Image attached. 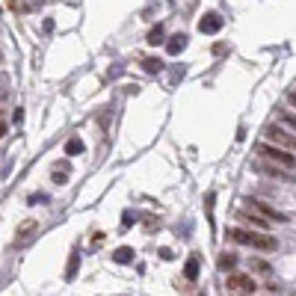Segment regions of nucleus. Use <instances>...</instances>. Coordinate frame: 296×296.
<instances>
[{
  "instance_id": "17",
  "label": "nucleus",
  "mask_w": 296,
  "mask_h": 296,
  "mask_svg": "<svg viewBox=\"0 0 296 296\" xmlns=\"http://www.w3.org/2000/svg\"><path fill=\"white\" fill-rule=\"evenodd\" d=\"M142 65H145V71H148V74H157V71H160V68H163V62H160V59H157V56H148V59H145V62H142Z\"/></svg>"
},
{
  "instance_id": "6",
  "label": "nucleus",
  "mask_w": 296,
  "mask_h": 296,
  "mask_svg": "<svg viewBox=\"0 0 296 296\" xmlns=\"http://www.w3.org/2000/svg\"><path fill=\"white\" fill-rule=\"evenodd\" d=\"M261 175H270V178H282V181H294V172H288V169H282V166H276V163H267V160H258V163H252Z\"/></svg>"
},
{
  "instance_id": "2",
  "label": "nucleus",
  "mask_w": 296,
  "mask_h": 296,
  "mask_svg": "<svg viewBox=\"0 0 296 296\" xmlns=\"http://www.w3.org/2000/svg\"><path fill=\"white\" fill-rule=\"evenodd\" d=\"M255 151H258L261 160L276 163V166H282V169H288V172H296V154H294V151H285V148L270 145V142H258Z\"/></svg>"
},
{
  "instance_id": "19",
  "label": "nucleus",
  "mask_w": 296,
  "mask_h": 296,
  "mask_svg": "<svg viewBox=\"0 0 296 296\" xmlns=\"http://www.w3.org/2000/svg\"><path fill=\"white\" fill-rule=\"evenodd\" d=\"M77 264H80V258H77V255H71V264H68V273H65V282H74V273H77Z\"/></svg>"
},
{
  "instance_id": "12",
  "label": "nucleus",
  "mask_w": 296,
  "mask_h": 296,
  "mask_svg": "<svg viewBox=\"0 0 296 296\" xmlns=\"http://www.w3.org/2000/svg\"><path fill=\"white\" fill-rule=\"evenodd\" d=\"M276 116H279V125H282V127H288L291 133H296V113H291V110H279Z\"/></svg>"
},
{
  "instance_id": "8",
  "label": "nucleus",
  "mask_w": 296,
  "mask_h": 296,
  "mask_svg": "<svg viewBox=\"0 0 296 296\" xmlns=\"http://www.w3.org/2000/svg\"><path fill=\"white\" fill-rule=\"evenodd\" d=\"M222 24H225V21H222L216 12H208V15H202V21H199V30L208 36V33H219V30H222Z\"/></svg>"
},
{
  "instance_id": "14",
  "label": "nucleus",
  "mask_w": 296,
  "mask_h": 296,
  "mask_svg": "<svg viewBox=\"0 0 296 296\" xmlns=\"http://www.w3.org/2000/svg\"><path fill=\"white\" fill-rule=\"evenodd\" d=\"M184 276H187V282H196V279H199V258H196V255L187 261V267H184Z\"/></svg>"
},
{
  "instance_id": "20",
  "label": "nucleus",
  "mask_w": 296,
  "mask_h": 296,
  "mask_svg": "<svg viewBox=\"0 0 296 296\" xmlns=\"http://www.w3.org/2000/svg\"><path fill=\"white\" fill-rule=\"evenodd\" d=\"M288 104L296 110V89H291V92H288Z\"/></svg>"
},
{
  "instance_id": "11",
  "label": "nucleus",
  "mask_w": 296,
  "mask_h": 296,
  "mask_svg": "<svg viewBox=\"0 0 296 296\" xmlns=\"http://www.w3.org/2000/svg\"><path fill=\"white\" fill-rule=\"evenodd\" d=\"M163 39H166V30H163L160 24H154V27L148 30V36H145V42H148L151 47H157V44H163Z\"/></svg>"
},
{
  "instance_id": "18",
  "label": "nucleus",
  "mask_w": 296,
  "mask_h": 296,
  "mask_svg": "<svg viewBox=\"0 0 296 296\" xmlns=\"http://www.w3.org/2000/svg\"><path fill=\"white\" fill-rule=\"evenodd\" d=\"M219 267H222V270H231V267H237V255H231V252H225V255L219 258Z\"/></svg>"
},
{
  "instance_id": "21",
  "label": "nucleus",
  "mask_w": 296,
  "mask_h": 296,
  "mask_svg": "<svg viewBox=\"0 0 296 296\" xmlns=\"http://www.w3.org/2000/svg\"><path fill=\"white\" fill-rule=\"evenodd\" d=\"M3 136H6V125L0 122V139H3Z\"/></svg>"
},
{
  "instance_id": "4",
  "label": "nucleus",
  "mask_w": 296,
  "mask_h": 296,
  "mask_svg": "<svg viewBox=\"0 0 296 296\" xmlns=\"http://www.w3.org/2000/svg\"><path fill=\"white\" fill-rule=\"evenodd\" d=\"M243 208H255L264 219H270V222H288V213H282V211H276V208H270L267 202H258V199H246V205Z\"/></svg>"
},
{
  "instance_id": "3",
  "label": "nucleus",
  "mask_w": 296,
  "mask_h": 296,
  "mask_svg": "<svg viewBox=\"0 0 296 296\" xmlns=\"http://www.w3.org/2000/svg\"><path fill=\"white\" fill-rule=\"evenodd\" d=\"M264 136H267L270 145H279V148H285V151H296V133H291V130L282 127V125H270V127L264 130Z\"/></svg>"
},
{
  "instance_id": "9",
  "label": "nucleus",
  "mask_w": 296,
  "mask_h": 296,
  "mask_svg": "<svg viewBox=\"0 0 296 296\" xmlns=\"http://www.w3.org/2000/svg\"><path fill=\"white\" fill-rule=\"evenodd\" d=\"M36 228H39V225H36V219H24V222L18 225V231H15V240H12V243H15V246H24V243L36 234Z\"/></svg>"
},
{
  "instance_id": "16",
  "label": "nucleus",
  "mask_w": 296,
  "mask_h": 296,
  "mask_svg": "<svg viewBox=\"0 0 296 296\" xmlns=\"http://www.w3.org/2000/svg\"><path fill=\"white\" fill-rule=\"evenodd\" d=\"M252 270L261 273V276H270V273H273V267H270L267 261H261V258H252Z\"/></svg>"
},
{
  "instance_id": "10",
  "label": "nucleus",
  "mask_w": 296,
  "mask_h": 296,
  "mask_svg": "<svg viewBox=\"0 0 296 296\" xmlns=\"http://www.w3.org/2000/svg\"><path fill=\"white\" fill-rule=\"evenodd\" d=\"M184 47H187V36H184V33H178V36H172V39L166 42V53H172V56H178Z\"/></svg>"
},
{
  "instance_id": "5",
  "label": "nucleus",
  "mask_w": 296,
  "mask_h": 296,
  "mask_svg": "<svg viewBox=\"0 0 296 296\" xmlns=\"http://www.w3.org/2000/svg\"><path fill=\"white\" fill-rule=\"evenodd\" d=\"M225 285H228V291H234V294H255V288H258L255 279H249V276H243V273L228 276Z\"/></svg>"
},
{
  "instance_id": "13",
  "label": "nucleus",
  "mask_w": 296,
  "mask_h": 296,
  "mask_svg": "<svg viewBox=\"0 0 296 296\" xmlns=\"http://www.w3.org/2000/svg\"><path fill=\"white\" fill-rule=\"evenodd\" d=\"M83 148H86V145H83V139H77V136H71V139L65 142V154H68V157L83 154Z\"/></svg>"
},
{
  "instance_id": "1",
  "label": "nucleus",
  "mask_w": 296,
  "mask_h": 296,
  "mask_svg": "<svg viewBox=\"0 0 296 296\" xmlns=\"http://www.w3.org/2000/svg\"><path fill=\"white\" fill-rule=\"evenodd\" d=\"M228 240L243 243V246H252V249H258V252H276V249H279L276 237L261 234V231H246V228H234V231H228Z\"/></svg>"
},
{
  "instance_id": "15",
  "label": "nucleus",
  "mask_w": 296,
  "mask_h": 296,
  "mask_svg": "<svg viewBox=\"0 0 296 296\" xmlns=\"http://www.w3.org/2000/svg\"><path fill=\"white\" fill-rule=\"evenodd\" d=\"M130 258H133V249H127V246H122V249L113 252V261H116V264H127Z\"/></svg>"
},
{
  "instance_id": "7",
  "label": "nucleus",
  "mask_w": 296,
  "mask_h": 296,
  "mask_svg": "<svg viewBox=\"0 0 296 296\" xmlns=\"http://www.w3.org/2000/svg\"><path fill=\"white\" fill-rule=\"evenodd\" d=\"M237 219H243V222H249V225H255V228H270V219H264L258 211H249V208H240L237 211Z\"/></svg>"
}]
</instances>
